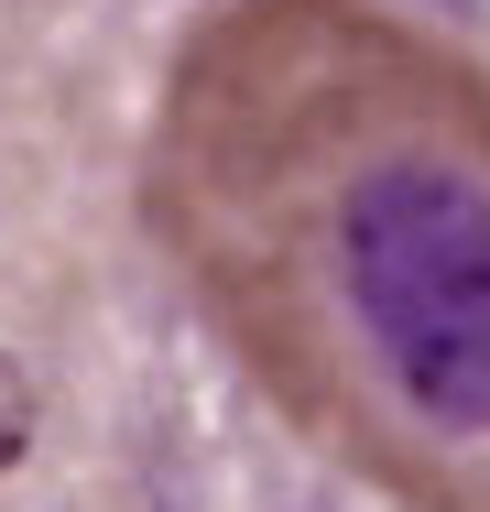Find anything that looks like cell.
I'll return each instance as SVG.
<instances>
[{"mask_svg":"<svg viewBox=\"0 0 490 512\" xmlns=\"http://www.w3.org/2000/svg\"><path fill=\"white\" fill-rule=\"evenodd\" d=\"M22 447H33V382H22L11 360H0V469H11Z\"/></svg>","mask_w":490,"mask_h":512,"instance_id":"cell-2","label":"cell"},{"mask_svg":"<svg viewBox=\"0 0 490 512\" xmlns=\"http://www.w3.org/2000/svg\"><path fill=\"white\" fill-rule=\"evenodd\" d=\"M186 120L175 240L218 327L403 512H490V99L414 44Z\"/></svg>","mask_w":490,"mask_h":512,"instance_id":"cell-1","label":"cell"}]
</instances>
